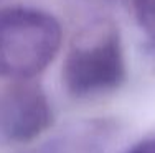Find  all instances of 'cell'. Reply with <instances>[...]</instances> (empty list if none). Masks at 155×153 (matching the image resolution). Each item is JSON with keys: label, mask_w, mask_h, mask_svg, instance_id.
<instances>
[{"label": "cell", "mask_w": 155, "mask_h": 153, "mask_svg": "<svg viewBox=\"0 0 155 153\" xmlns=\"http://www.w3.org/2000/svg\"><path fill=\"white\" fill-rule=\"evenodd\" d=\"M61 36L60 21L43 10L0 8V78H35L54 59Z\"/></svg>", "instance_id": "obj_1"}, {"label": "cell", "mask_w": 155, "mask_h": 153, "mask_svg": "<svg viewBox=\"0 0 155 153\" xmlns=\"http://www.w3.org/2000/svg\"><path fill=\"white\" fill-rule=\"evenodd\" d=\"M53 123V110L45 91L31 79H20L0 91V138L30 142Z\"/></svg>", "instance_id": "obj_3"}, {"label": "cell", "mask_w": 155, "mask_h": 153, "mask_svg": "<svg viewBox=\"0 0 155 153\" xmlns=\"http://www.w3.org/2000/svg\"><path fill=\"white\" fill-rule=\"evenodd\" d=\"M124 153H155V133L142 138L130 148H127Z\"/></svg>", "instance_id": "obj_6"}, {"label": "cell", "mask_w": 155, "mask_h": 153, "mask_svg": "<svg viewBox=\"0 0 155 153\" xmlns=\"http://www.w3.org/2000/svg\"><path fill=\"white\" fill-rule=\"evenodd\" d=\"M87 132L89 130H83L63 137L48 145L41 153H97L99 145H96L94 135Z\"/></svg>", "instance_id": "obj_4"}, {"label": "cell", "mask_w": 155, "mask_h": 153, "mask_svg": "<svg viewBox=\"0 0 155 153\" xmlns=\"http://www.w3.org/2000/svg\"><path fill=\"white\" fill-rule=\"evenodd\" d=\"M134 10L142 30L155 40V0H134Z\"/></svg>", "instance_id": "obj_5"}, {"label": "cell", "mask_w": 155, "mask_h": 153, "mask_svg": "<svg viewBox=\"0 0 155 153\" xmlns=\"http://www.w3.org/2000/svg\"><path fill=\"white\" fill-rule=\"evenodd\" d=\"M125 81L119 30L101 23L73 43L63 68V82L76 97L110 92Z\"/></svg>", "instance_id": "obj_2"}]
</instances>
